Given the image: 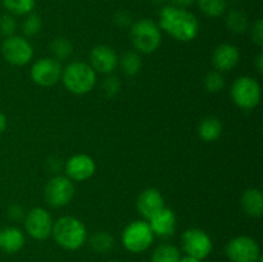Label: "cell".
<instances>
[{
	"mask_svg": "<svg viewBox=\"0 0 263 262\" xmlns=\"http://www.w3.org/2000/svg\"><path fill=\"white\" fill-rule=\"evenodd\" d=\"M158 26L172 39L181 43L194 40L199 33L198 18L184 8L164 5L159 12Z\"/></svg>",
	"mask_w": 263,
	"mask_h": 262,
	"instance_id": "6da1fadb",
	"label": "cell"
},
{
	"mask_svg": "<svg viewBox=\"0 0 263 262\" xmlns=\"http://www.w3.org/2000/svg\"><path fill=\"white\" fill-rule=\"evenodd\" d=\"M51 236L61 248L77 251L87 240V229L85 223L73 216H63L54 221Z\"/></svg>",
	"mask_w": 263,
	"mask_h": 262,
	"instance_id": "7a4b0ae2",
	"label": "cell"
},
{
	"mask_svg": "<svg viewBox=\"0 0 263 262\" xmlns=\"http://www.w3.org/2000/svg\"><path fill=\"white\" fill-rule=\"evenodd\" d=\"M61 80L69 92L85 95L94 89L97 84V72L86 62L74 61L64 67Z\"/></svg>",
	"mask_w": 263,
	"mask_h": 262,
	"instance_id": "3957f363",
	"label": "cell"
},
{
	"mask_svg": "<svg viewBox=\"0 0 263 262\" xmlns=\"http://www.w3.org/2000/svg\"><path fill=\"white\" fill-rule=\"evenodd\" d=\"M131 41L141 54H152L158 50L162 43V30L158 23L149 18H141L131 25Z\"/></svg>",
	"mask_w": 263,
	"mask_h": 262,
	"instance_id": "277c9868",
	"label": "cell"
},
{
	"mask_svg": "<svg viewBox=\"0 0 263 262\" xmlns=\"http://www.w3.org/2000/svg\"><path fill=\"white\" fill-rule=\"evenodd\" d=\"M154 234L149 222L145 220H135L123 229L121 240L123 247L131 253H143L148 251L154 241Z\"/></svg>",
	"mask_w": 263,
	"mask_h": 262,
	"instance_id": "5b68a950",
	"label": "cell"
},
{
	"mask_svg": "<svg viewBox=\"0 0 263 262\" xmlns=\"http://www.w3.org/2000/svg\"><path fill=\"white\" fill-rule=\"evenodd\" d=\"M230 97L235 105H238L240 109H254L261 102V85L253 77L240 76L231 85Z\"/></svg>",
	"mask_w": 263,
	"mask_h": 262,
	"instance_id": "8992f818",
	"label": "cell"
},
{
	"mask_svg": "<svg viewBox=\"0 0 263 262\" xmlns=\"http://www.w3.org/2000/svg\"><path fill=\"white\" fill-rule=\"evenodd\" d=\"M74 195V185L63 175H55L44 188V199L50 207L62 208L71 203Z\"/></svg>",
	"mask_w": 263,
	"mask_h": 262,
	"instance_id": "52a82bcc",
	"label": "cell"
},
{
	"mask_svg": "<svg viewBox=\"0 0 263 262\" xmlns=\"http://www.w3.org/2000/svg\"><path fill=\"white\" fill-rule=\"evenodd\" d=\"M225 253L231 262H257L262 256L259 244L248 235L230 239L225 247Z\"/></svg>",
	"mask_w": 263,
	"mask_h": 262,
	"instance_id": "ba28073f",
	"label": "cell"
},
{
	"mask_svg": "<svg viewBox=\"0 0 263 262\" xmlns=\"http://www.w3.org/2000/svg\"><path fill=\"white\" fill-rule=\"evenodd\" d=\"M182 251L186 256L203 261L211 254L213 249V243L211 236L204 230L198 228L187 229L181 236Z\"/></svg>",
	"mask_w": 263,
	"mask_h": 262,
	"instance_id": "9c48e42d",
	"label": "cell"
},
{
	"mask_svg": "<svg viewBox=\"0 0 263 262\" xmlns=\"http://www.w3.org/2000/svg\"><path fill=\"white\" fill-rule=\"evenodd\" d=\"M2 53L5 61L12 66H26L33 57V48L25 36L13 35L3 41Z\"/></svg>",
	"mask_w": 263,
	"mask_h": 262,
	"instance_id": "30bf717a",
	"label": "cell"
},
{
	"mask_svg": "<svg viewBox=\"0 0 263 262\" xmlns=\"http://www.w3.org/2000/svg\"><path fill=\"white\" fill-rule=\"evenodd\" d=\"M62 67L61 62L54 58H44L37 59L31 67V79L36 85L43 87H50L58 84L62 77Z\"/></svg>",
	"mask_w": 263,
	"mask_h": 262,
	"instance_id": "8fae6325",
	"label": "cell"
},
{
	"mask_svg": "<svg viewBox=\"0 0 263 262\" xmlns=\"http://www.w3.org/2000/svg\"><path fill=\"white\" fill-rule=\"evenodd\" d=\"M53 218L50 213L41 207H35L26 213L25 229L28 235L36 240H45L51 235Z\"/></svg>",
	"mask_w": 263,
	"mask_h": 262,
	"instance_id": "7c38bea8",
	"label": "cell"
},
{
	"mask_svg": "<svg viewBox=\"0 0 263 262\" xmlns=\"http://www.w3.org/2000/svg\"><path fill=\"white\" fill-rule=\"evenodd\" d=\"M66 176L72 181L82 182L92 177L97 171V163L94 159L85 153H79L72 156L64 163Z\"/></svg>",
	"mask_w": 263,
	"mask_h": 262,
	"instance_id": "4fadbf2b",
	"label": "cell"
},
{
	"mask_svg": "<svg viewBox=\"0 0 263 262\" xmlns=\"http://www.w3.org/2000/svg\"><path fill=\"white\" fill-rule=\"evenodd\" d=\"M118 55L110 46L97 45L90 53V66L95 72L110 74L118 66Z\"/></svg>",
	"mask_w": 263,
	"mask_h": 262,
	"instance_id": "5bb4252c",
	"label": "cell"
},
{
	"mask_svg": "<svg viewBox=\"0 0 263 262\" xmlns=\"http://www.w3.org/2000/svg\"><path fill=\"white\" fill-rule=\"evenodd\" d=\"M166 207L164 198L162 193L156 188H148L139 194L136 199V208L138 212L145 218V221L151 220L156 213Z\"/></svg>",
	"mask_w": 263,
	"mask_h": 262,
	"instance_id": "9a60e30c",
	"label": "cell"
},
{
	"mask_svg": "<svg viewBox=\"0 0 263 262\" xmlns=\"http://www.w3.org/2000/svg\"><path fill=\"white\" fill-rule=\"evenodd\" d=\"M240 61V51L233 44H220L212 54V64L218 72L231 71Z\"/></svg>",
	"mask_w": 263,
	"mask_h": 262,
	"instance_id": "2e32d148",
	"label": "cell"
},
{
	"mask_svg": "<svg viewBox=\"0 0 263 262\" xmlns=\"http://www.w3.org/2000/svg\"><path fill=\"white\" fill-rule=\"evenodd\" d=\"M148 222L152 231H153V234L157 236L167 238V236L174 235L175 231H176V215H175L174 211L170 210V208L164 207L163 210H161L158 213H156L151 220H148Z\"/></svg>",
	"mask_w": 263,
	"mask_h": 262,
	"instance_id": "e0dca14e",
	"label": "cell"
},
{
	"mask_svg": "<svg viewBox=\"0 0 263 262\" xmlns=\"http://www.w3.org/2000/svg\"><path fill=\"white\" fill-rule=\"evenodd\" d=\"M26 236L21 229L8 226L0 230V251L7 254L18 253L25 247Z\"/></svg>",
	"mask_w": 263,
	"mask_h": 262,
	"instance_id": "ac0fdd59",
	"label": "cell"
},
{
	"mask_svg": "<svg viewBox=\"0 0 263 262\" xmlns=\"http://www.w3.org/2000/svg\"><path fill=\"white\" fill-rule=\"evenodd\" d=\"M241 210L247 216L253 218L262 217L263 213V194L257 188H249L243 193L240 199Z\"/></svg>",
	"mask_w": 263,
	"mask_h": 262,
	"instance_id": "d6986e66",
	"label": "cell"
},
{
	"mask_svg": "<svg viewBox=\"0 0 263 262\" xmlns=\"http://www.w3.org/2000/svg\"><path fill=\"white\" fill-rule=\"evenodd\" d=\"M222 134V123L217 117H205L198 126V135L205 143L216 141Z\"/></svg>",
	"mask_w": 263,
	"mask_h": 262,
	"instance_id": "ffe728a7",
	"label": "cell"
},
{
	"mask_svg": "<svg viewBox=\"0 0 263 262\" xmlns=\"http://www.w3.org/2000/svg\"><path fill=\"white\" fill-rule=\"evenodd\" d=\"M89 246L98 254H107L115 247V238L108 231H97L89 238Z\"/></svg>",
	"mask_w": 263,
	"mask_h": 262,
	"instance_id": "44dd1931",
	"label": "cell"
},
{
	"mask_svg": "<svg viewBox=\"0 0 263 262\" xmlns=\"http://www.w3.org/2000/svg\"><path fill=\"white\" fill-rule=\"evenodd\" d=\"M118 64H121L122 72L128 77H134L140 72L143 67V59L140 53L134 50H128L122 54L121 59H118Z\"/></svg>",
	"mask_w": 263,
	"mask_h": 262,
	"instance_id": "7402d4cb",
	"label": "cell"
},
{
	"mask_svg": "<svg viewBox=\"0 0 263 262\" xmlns=\"http://www.w3.org/2000/svg\"><path fill=\"white\" fill-rule=\"evenodd\" d=\"M181 258V254L177 247L174 244L163 243L156 247V249L152 253L151 262H179Z\"/></svg>",
	"mask_w": 263,
	"mask_h": 262,
	"instance_id": "603a6c76",
	"label": "cell"
},
{
	"mask_svg": "<svg viewBox=\"0 0 263 262\" xmlns=\"http://www.w3.org/2000/svg\"><path fill=\"white\" fill-rule=\"evenodd\" d=\"M226 26L234 33H243L248 30L249 21L246 13L239 9H231L226 15Z\"/></svg>",
	"mask_w": 263,
	"mask_h": 262,
	"instance_id": "cb8c5ba5",
	"label": "cell"
},
{
	"mask_svg": "<svg viewBox=\"0 0 263 262\" xmlns=\"http://www.w3.org/2000/svg\"><path fill=\"white\" fill-rule=\"evenodd\" d=\"M50 53L51 58L57 59L58 62L66 61L71 58L73 54V45L71 41L66 38H55L50 43Z\"/></svg>",
	"mask_w": 263,
	"mask_h": 262,
	"instance_id": "d4e9b609",
	"label": "cell"
},
{
	"mask_svg": "<svg viewBox=\"0 0 263 262\" xmlns=\"http://www.w3.org/2000/svg\"><path fill=\"white\" fill-rule=\"evenodd\" d=\"M197 4L203 14L211 18L221 17L228 9V0H197Z\"/></svg>",
	"mask_w": 263,
	"mask_h": 262,
	"instance_id": "484cf974",
	"label": "cell"
},
{
	"mask_svg": "<svg viewBox=\"0 0 263 262\" xmlns=\"http://www.w3.org/2000/svg\"><path fill=\"white\" fill-rule=\"evenodd\" d=\"M2 3L12 15L30 14L36 5V0H2Z\"/></svg>",
	"mask_w": 263,
	"mask_h": 262,
	"instance_id": "4316f807",
	"label": "cell"
},
{
	"mask_svg": "<svg viewBox=\"0 0 263 262\" xmlns=\"http://www.w3.org/2000/svg\"><path fill=\"white\" fill-rule=\"evenodd\" d=\"M43 30V21L36 13H30L22 22V32L25 38H33Z\"/></svg>",
	"mask_w": 263,
	"mask_h": 262,
	"instance_id": "83f0119b",
	"label": "cell"
},
{
	"mask_svg": "<svg viewBox=\"0 0 263 262\" xmlns=\"http://www.w3.org/2000/svg\"><path fill=\"white\" fill-rule=\"evenodd\" d=\"M225 86V77H223L222 72L218 71H211L205 74L204 77V87L208 92H220Z\"/></svg>",
	"mask_w": 263,
	"mask_h": 262,
	"instance_id": "f1b7e54d",
	"label": "cell"
},
{
	"mask_svg": "<svg viewBox=\"0 0 263 262\" xmlns=\"http://www.w3.org/2000/svg\"><path fill=\"white\" fill-rule=\"evenodd\" d=\"M102 90L107 98L117 97L121 90V82L116 76H107L102 84Z\"/></svg>",
	"mask_w": 263,
	"mask_h": 262,
	"instance_id": "f546056e",
	"label": "cell"
},
{
	"mask_svg": "<svg viewBox=\"0 0 263 262\" xmlns=\"http://www.w3.org/2000/svg\"><path fill=\"white\" fill-rule=\"evenodd\" d=\"M15 30H17V22L12 14H4L0 17V33L5 39L15 35Z\"/></svg>",
	"mask_w": 263,
	"mask_h": 262,
	"instance_id": "4dcf8cb0",
	"label": "cell"
},
{
	"mask_svg": "<svg viewBox=\"0 0 263 262\" xmlns=\"http://www.w3.org/2000/svg\"><path fill=\"white\" fill-rule=\"evenodd\" d=\"M252 40H253V43L257 46L263 45V21L261 18H258L253 23V27H252Z\"/></svg>",
	"mask_w": 263,
	"mask_h": 262,
	"instance_id": "1f68e13d",
	"label": "cell"
},
{
	"mask_svg": "<svg viewBox=\"0 0 263 262\" xmlns=\"http://www.w3.org/2000/svg\"><path fill=\"white\" fill-rule=\"evenodd\" d=\"M115 23L118 27L126 28L128 26L133 25V18H131V14L128 12H125V10H121V12H117L115 15Z\"/></svg>",
	"mask_w": 263,
	"mask_h": 262,
	"instance_id": "d6a6232c",
	"label": "cell"
},
{
	"mask_svg": "<svg viewBox=\"0 0 263 262\" xmlns=\"http://www.w3.org/2000/svg\"><path fill=\"white\" fill-rule=\"evenodd\" d=\"M8 217L12 221H21L26 217V211L22 205L12 204L8 208Z\"/></svg>",
	"mask_w": 263,
	"mask_h": 262,
	"instance_id": "836d02e7",
	"label": "cell"
},
{
	"mask_svg": "<svg viewBox=\"0 0 263 262\" xmlns=\"http://www.w3.org/2000/svg\"><path fill=\"white\" fill-rule=\"evenodd\" d=\"M172 3L175 5V7H179V8H184V9H186V8L192 7L194 3H197V0H172Z\"/></svg>",
	"mask_w": 263,
	"mask_h": 262,
	"instance_id": "e575fe53",
	"label": "cell"
},
{
	"mask_svg": "<svg viewBox=\"0 0 263 262\" xmlns=\"http://www.w3.org/2000/svg\"><path fill=\"white\" fill-rule=\"evenodd\" d=\"M254 66L256 69L258 71V73H263V53H258V55L256 57V62H254Z\"/></svg>",
	"mask_w": 263,
	"mask_h": 262,
	"instance_id": "d590c367",
	"label": "cell"
},
{
	"mask_svg": "<svg viewBox=\"0 0 263 262\" xmlns=\"http://www.w3.org/2000/svg\"><path fill=\"white\" fill-rule=\"evenodd\" d=\"M7 125H8L7 117H5L4 113L0 112V134L4 133L5 128H7Z\"/></svg>",
	"mask_w": 263,
	"mask_h": 262,
	"instance_id": "8d00e7d4",
	"label": "cell"
},
{
	"mask_svg": "<svg viewBox=\"0 0 263 262\" xmlns=\"http://www.w3.org/2000/svg\"><path fill=\"white\" fill-rule=\"evenodd\" d=\"M179 262H202V261H200V259H198V258H194V257L185 256V257H181Z\"/></svg>",
	"mask_w": 263,
	"mask_h": 262,
	"instance_id": "74e56055",
	"label": "cell"
},
{
	"mask_svg": "<svg viewBox=\"0 0 263 262\" xmlns=\"http://www.w3.org/2000/svg\"><path fill=\"white\" fill-rule=\"evenodd\" d=\"M153 2H154V4H163L166 0H153Z\"/></svg>",
	"mask_w": 263,
	"mask_h": 262,
	"instance_id": "f35d334b",
	"label": "cell"
},
{
	"mask_svg": "<svg viewBox=\"0 0 263 262\" xmlns=\"http://www.w3.org/2000/svg\"><path fill=\"white\" fill-rule=\"evenodd\" d=\"M108 262H120V261H108Z\"/></svg>",
	"mask_w": 263,
	"mask_h": 262,
	"instance_id": "ab89813d",
	"label": "cell"
}]
</instances>
